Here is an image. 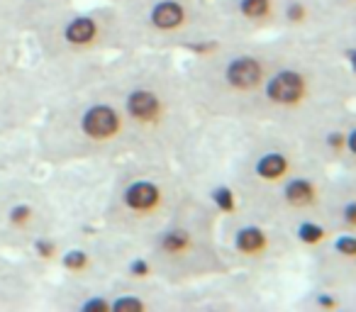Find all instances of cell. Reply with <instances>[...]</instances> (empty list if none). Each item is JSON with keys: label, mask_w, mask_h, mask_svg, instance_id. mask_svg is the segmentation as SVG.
Here are the masks:
<instances>
[{"label": "cell", "mask_w": 356, "mask_h": 312, "mask_svg": "<svg viewBox=\"0 0 356 312\" xmlns=\"http://www.w3.org/2000/svg\"><path fill=\"white\" fill-rule=\"evenodd\" d=\"M103 66L47 88L44 108L27 137L35 166L49 171L108 169L132 156L127 124L105 83Z\"/></svg>", "instance_id": "6da1fadb"}, {"label": "cell", "mask_w": 356, "mask_h": 312, "mask_svg": "<svg viewBox=\"0 0 356 312\" xmlns=\"http://www.w3.org/2000/svg\"><path fill=\"white\" fill-rule=\"evenodd\" d=\"M30 59L44 79V85L90 74L110 56L129 51L127 30L120 10L100 0V6L81 8L79 3L59 10L32 27L25 37Z\"/></svg>", "instance_id": "7a4b0ae2"}, {"label": "cell", "mask_w": 356, "mask_h": 312, "mask_svg": "<svg viewBox=\"0 0 356 312\" xmlns=\"http://www.w3.org/2000/svg\"><path fill=\"white\" fill-rule=\"evenodd\" d=\"M103 76L127 124L132 142L129 159L154 156L171 142L178 122V93L173 83L161 69L149 64L139 49L110 56Z\"/></svg>", "instance_id": "3957f363"}, {"label": "cell", "mask_w": 356, "mask_h": 312, "mask_svg": "<svg viewBox=\"0 0 356 312\" xmlns=\"http://www.w3.org/2000/svg\"><path fill=\"white\" fill-rule=\"evenodd\" d=\"M173 215V188L166 174L147 161H127L108 179L93 220L120 242H144Z\"/></svg>", "instance_id": "277c9868"}, {"label": "cell", "mask_w": 356, "mask_h": 312, "mask_svg": "<svg viewBox=\"0 0 356 312\" xmlns=\"http://www.w3.org/2000/svg\"><path fill=\"white\" fill-rule=\"evenodd\" d=\"M74 222L66 200L25 164H0V247L20 256L37 237Z\"/></svg>", "instance_id": "5b68a950"}, {"label": "cell", "mask_w": 356, "mask_h": 312, "mask_svg": "<svg viewBox=\"0 0 356 312\" xmlns=\"http://www.w3.org/2000/svg\"><path fill=\"white\" fill-rule=\"evenodd\" d=\"M44 100V79L25 54V40L0 42V149L30 137Z\"/></svg>", "instance_id": "8992f818"}, {"label": "cell", "mask_w": 356, "mask_h": 312, "mask_svg": "<svg viewBox=\"0 0 356 312\" xmlns=\"http://www.w3.org/2000/svg\"><path fill=\"white\" fill-rule=\"evenodd\" d=\"M44 305L56 312H152L159 307L149 283L105 278L93 283L47 281Z\"/></svg>", "instance_id": "52a82bcc"}, {"label": "cell", "mask_w": 356, "mask_h": 312, "mask_svg": "<svg viewBox=\"0 0 356 312\" xmlns=\"http://www.w3.org/2000/svg\"><path fill=\"white\" fill-rule=\"evenodd\" d=\"M44 281L25 266L20 256L0 247V312L30 310L42 300Z\"/></svg>", "instance_id": "ba28073f"}, {"label": "cell", "mask_w": 356, "mask_h": 312, "mask_svg": "<svg viewBox=\"0 0 356 312\" xmlns=\"http://www.w3.org/2000/svg\"><path fill=\"white\" fill-rule=\"evenodd\" d=\"M79 0H0V15L6 17L22 37L30 35L32 27L66 8L76 6Z\"/></svg>", "instance_id": "9c48e42d"}, {"label": "cell", "mask_w": 356, "mask_h": 312, "mask_svg": "<svg viewBox=\"0 0 356 312\" xmlns=\"http://www.w3.org/2000/svg\"><path fill=\"white\" fill-rule=\"evenodd\" d=\"M261 64L254 56H237V59H229L225 64L222 81L227 88L242 93V90H252L261 81Z\"/></svg>", "instance_id": "30bf717a"}, {"label": "cell", "mask_w": 356, "mask_h": 312, "mask_svg": "<svg viewBox=\"0 0 356 312\" xmlns=\"http://www.w3.org/2000/svg\"><path fill=\"white\" fill-rule=\"evenodd\" d=\"M266 95L271 103L278 105H296L305 95V79L296 71H283L273 76L266 85Z\"/></svg>", "instance_id": "8fae6325"}, {"label": "cell", "mask_w": 356, "mask_h": 312, "mask_svg": "<svg viewBox=\"0 0 356 312\" xmlns=\"http://www.w3.org/2000/svg\"><path fill=\"white\" fill-rule=\"evenodd\" d=\"M234 247L242 254H259L266 247V234L259 227H242L234 237Z\"/></svg>", "instance_id": "7c38bea8"}, {"label": "cell", "mask_w": 356, "mask_h": 312, "mask_svg": "<svg viewBox=\"0 0 356 312\" xmlns=\"http://www.w3.org/2000/svg\"><path fill=\"white\" fill-rule=\"evenodd\" d=\"M286 171H288V159L283 156V154H266V156H261L257 164V174L268 181L281 179Z\"/></svg>", "instance_id": "4fadbf2b"}, {"label": "cell", "mask_w": 356, "mask_h": 312, "mask_svg": "<svg viewBox=\"0 0 356 312\" xmlns=\"http://www.w3.org/2000/svg\"><path fill=\"white\" fill-rule=\"evenodd\" d=\"M312 198H315V188H312V183H307V181L298 179L286 186V200L291 205H298V208H300V205L312 203Z\"/></svg>", "instance_id": "5bb4252c"}, {"label": "cell", "mask_w": 356, "mask_h": 312, "mask_svg": "<svg viewBox=\"0 0 356 312\" xmlns=\"http://www.w3.org/2000/svg\"><path fill=\"white\" fill-rule=\"evenodd\" d=\"M268 8H271V0H239V13L249 20L268 15Z\"/></svg>", "instance_id": "9a60e30c"}, {"label": "cell", "mask_w": 356, "mask_h": 312, "mask_svg": "<svg viewBox=\"0 0 356 312\" xmlns=\"http://www.w3.org/2000/svg\"><path fill=\"white\" fill-rule=\"evenodd\" d=\"M210 198H213L215 208H218L220 213H232L234 210V195L229 188H215Z\"/></svg>", "instance_id": "2e32d148"}, {"label": "cell", "mask_w": 356, "mask_h": 312, "mask_svg": "<svg viewBox=\"0 0 356 312\" xmlns=\"http://www.w3.org/2000/svg\"><path fill=\"white\" fill-rule=\"evenodd\" d=\"M300 239L302 242H310V244H315V242H320L322 237H325V229L322 227H317V224H310V222H305V224H300Z\"/></svg>", "instance_id": "e0dca14e"}, {"label": "cell", "mask_w": 356, "mask_h": 312, "mask_svg": "<svg viewBox=\"0 0 356 312\" xmlns=\"http://www.w3.org/2000/svg\"><path fill=\"white\" fill-rule=\"evenodd\" d=\"M13 40H25V37H22L20 32H17L15 27L6 20V17L0 15V42H13Z\"/></svg>", "instance_id": "ac0fdd59"}, {"label": "cell", "mask_w": 356, "mask_h": 312, "mask_svg": "<svg viewBox=\"0 0 356 312\" xmlns=\"http://www.w3.org/2000/svg\"><path fill=\"white\" fill-rule=\"evenodd\" d=\"M337 252L346 254V256H356V239L354 237H341L337 242Z\"/></svg>", "instance_id": "d6986e66"}, {"label": "cell", "mask_w": 356, "mask_h": 312, "mask_svg": "<svg viewBox=\"0 0 356 312\" xmlns=\"http://www.w3.org/2000/svg\"><path fill=\"white\" fill-rule=\"evenodd\" d=\"M288 17H291L293 22H300V20H305V8L302 6H291V10H288Z\"/></svg>", "instance_id": "ffe728a7"}, {"label": "cell", "mask_w": 356, "mask_h": 312, "mask_svg": "<svg viewBox=\"0 0 356 312\" xmlns=\"http://www.w3.org/2000/svg\"><path fill=\"white\" fill-rule=\"evenodd\" d=\"M344 220H346V222H351V224H356V203H351L349 208L344 210Z\"/></svg>", "instance_id": "44dd1931"}, {"label": "cell", "mask_w": 356, "mask_h": 312, "mask_svg": "<svg viewBox=\"0 0 356 312\" xmlns=\"http://www.w3.org/2000/svg\"><path fill=\"white\" fill-rule=\"evenodd\" d=\"M330 144H332L334 149L344 147V134H330Z\"/></svg>", "instance_id": "7402d4cb"}, {"label": "cell", "mask_w": 356, "mask_h": 312, "mask_svg": "<svg viewBox=\"0 0 356 312\" xmlns=\"http://www.w3.org/2000/svg\"><path fill=\"white\" fill-rule=\"evenodd\" d=\"M346 147H349L351 154H356V129L349 134V137H346Z\"/></svg>", "instance_id": "603a6c76"}, {"label": "cell", "mask_w": 356, "mask_h": 312, "mask_svg": "<svg viewBox=\"0 0 356 312\" xmlns=\"http://www.w3.org/2000/svg\"><path fill=\"white\" fill-rule=\"evenodd\" d=\"M346 56H349L351 66H354V71H356V49H351V51H349V54H346Z\"/></svg>", "instance_id": "cb8c5ba5"}]
</instances>
